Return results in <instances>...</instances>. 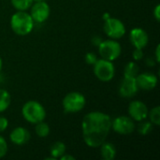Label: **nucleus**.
<instances>
[{
	"label": "nucleus",
	"mask_w": 160,
	"mask_h": 160,
	"mask_svg": "<svg viewBox=\"0 0 160 160\" xmlns=\"http://www.w3.org/2000/svg\"><path fill=\"white\" fill-rule=\"evenodd\" d=\"M139 87L136 82V78L124 77L119 85V95L126 98H130L136 96Z\"/></svg>",
	"instance_id": "obj_11"
},
{
	"label": "nucleus",
	"mask_w": 160,
	"mask_h": 160,
	"mask_svg": "<svg viewBox=\"0 0 160 160\" xmlns=\"http://www.w3.org/2000/svg\"><path fill=\"white\" fill-rule=\"evenodd\" d=\"M22 114L28 123L36 125L44 121L46 117V111L39 102L36 100H29L22 106Z\"/></svg>",
	"instance_id": "obj_3"
},
{
	"label": "nucleus",
	"mask_w": 160,
	"mask_h": 160,
	"mask_svg": "<svg viewBox=\"0 0 160 160\" xmlns=\"http://www.w3.org/2000/svg\"><path fill=\"white\" fill-rule=\"evenodd\" d=\"M1 69H2V59L0 57V72H1Z\"/></svg>",
	"instance_id": "obj_32"
},
{
	"label": "nucleus",
	"mask_w": 160,
	"mask_h": 160,
	"mask_svg": "<svg viewBox=\"0 0 160 160\" xmlns=\"http://www.w3.org/2000/svg\"><path fill=\"white\" fill-rule=\"evenodd\" d=\"M50 152L53 158H60L66 153V145L62 142H55L52 144Z\"/></svg>",
	"instance_id": "obj_16"
},
{
	"label": "nucleus",
	"mask_w": 160,
	"mask_h": 160,
	"mask_svg": "<svg viewBox=\"0 0 160 160\" xmlns=\"http://www.w3.org/2000/svg\"><path fill=\"white\" fill-rule=\"evenodd\" d=\"M11 4L17 10L25 11L32 6L33 0H11Z\"/></svg>",
	"instance_id": "obj_20"
},
{
	"label": "nucleus",
	"mask_w": 160,
	"mask_h": 160,
	"mask_svg": "<svg viewBox=\"0 0 160 160\" xmlns=\"http://www.w3.org/2000/svg\"><path fill=\"white\" fill-rule=\"evenodd\" d=\"M148 116L150 118V122L153 125L159 126L160 125V107L156 106L150 112H148Z\"/></svg>",
	"instance_id": "obj_21"
},
{
	"label": "nucleus",
	"mask_w": 160,
	"mask_h": 160,
	"mask_svg": "<svg viewBox=\"0 0 160 160\" xmlns=\"http://www.w3.org/2000/svg\"><path fill=\"white\" fill-rule=\"evenodd\" d=\"M94 73L99 81L110 82L114 77L115 68L112 61L103 58L98 59V61L94 64Z\"/></svg>",
	"instance_id": "obj_5"
},
{
	"label": "nucleus",
	"mask_w": 160,
	"mask_h": 160,
	"mask_svg": "<svg viewBox=\"0 0 160 160\" xmlns=\"http://www.w3.org/2000/svg\"><path fill=\"white\" fill-rule=\"evenodd\" d=\"M154 16H155L156 20H157L158 22H159L160 21V6L159 5H158V6L155 8V9H154Z\"/></svg>",
	"instance_id": "obj_27"
},
{
	"label": "nucleus",
	"mask_w": 160,
	"mask_h": 160,
	"mask_svg": "<svg viewBox=\"0 0 160 160\" xmlns=\"http://www.w3.org/2000/svg\"><path fill=\"white\" fill-rule=\"evenodd\" d=\"M148 108L142 101L134 100L128 106V114L134 121L141 122L145 120L148 116Z\"/></svg>",
	"instance_id": "obj_10"
},
{
	"label": "nucleus",
	"mask_w": 160,
	"mask_h": 160,
	"mask_svg": "<svg viewBox=\"0 0 160 160\" xmlns=\"http://www.w3.org/2000/svg\"><path fill=\"white\" fill-rule=\"evenodd\" d=\"M9 139L16 145H23L30 140V133L26 128L18 127L10 132Z\"/></svg>",
	"instance_id": "obj_14"
},
{
	"label": "nucleus",
	"mask_w": 160,
	"mask_h": 160,
	"mask_svg": "<svg viewBox=\"0 0 160 160\" xmlns=\"http://www.w3.org/2000/svg\"><path fill=\"white\" fill-rule=\"evenodd\" d=\"M143 57V52L142 49H139V48H135L134 52H133V59L136 61H139L141 59H142Z\"/></svg>",
	"instance_id": "obj_25"
},
{
	"label": "nucleus",
	"mask_w": 160,
	"mask_h": 160,
	"mask_svg": "<svg viewBox=\"0 0 160 160\" xmlns=\"http://www.w3.org/2000/svg\"><path fill=\"white\" fill-rule=\"evenodd\" d=\"M111 129L112 119L104 112H91L82 119V138L86 145L91 148L99 147L106 141Z\"/></svg>",
	"instance_id": "obj_1"
},
{
	"label": "nucleus",
	"mask_w": 160,
	"mask_h": 160,
	"mask_svg": "<svg viewBox=\"0 0 160 160\" xmlns=\"http://www.w3.org/2000/svg\"><path fill=\"white\" fill-rule=\"evenodd\" d=\"M136 128L134 120L126 115H121L112 120V129L121 135H128L134 132Z\"/></svg>",
	"instance_id": "obj_8"
},
{
	"label": "nucleus",
	"mask_w": 160,
	"mask_h": 160,
	"mask_svg": "<svg viewBox=\"0 0 160 160\" xmlns=\"http://www.w3.org/2000/svg\"><path fill=\"white\" fill-rule=\"evenodd\" d=\"M8 153V144L6 140L0 136V158H4Z\"/></svg>",
	"instance_id": "obj_23"
},
{
	"label": "nucleus",
	"mask_w": 160,
	"mask_h": 160,
	"mask_svg": "<svg viewBox=\"0 0 160 160\" xmlns=\"http://www.w3.org/2000/svg\"><path fill=\"white\" fill-rule=\"evenodd\" d=\"M41 1H45V0H33V2H41Z\"/></svg>",
	"instance_id": "obj_33"
},
{
	"label": "nucleus",
	"mask_w": 160,
	"mask_h": 160,
	"mask_svg": "<svg viewBox=\"0 0 160 160\" xmlns=\"http://www.w3.org/2000/svg\"><path fill=\"white\" fill-rule=\"evenodd\" d=\"M86 100L82 94L79 92L68 93L63 99V108L67 112L74 113L81 112L85 106Z\"/></svg>",
	"instance_id": "obj_6"
},
{
	"label": "nucleus",
	"mask_w": 160,
	"mask_h": 160,
	"mask_svg": "<svg viewBox=\"0 0 160 160\" xmlns=\"http://www.w3.org/2000/svg\"><path fill=\"white\" fill-rule=\"evenodd\" d=\"M30 8H31L30 15L34 22H43L50 16V12H51L50 6L45 1L35 2V4Z\"/></svg>",
	"instance_id": "obj_9"
},
{
	"label": "nucleus",
	"mask_w": 160,
	"mask_h": 160,
	"mask_svg": "<svg viewBox=\"0 0 160 160\" xmlns=\"http://www.w3.org/2000/svg\"><path fill=\"white\" fill-rule=\"evenodd\" d=\"M100 154L104 160H112L116 156V148L112 142H107L106 141L99 146Z\"/></svg>",
	"instance_id": "obj_15"
},
{
	"label": "nucleus",
	"mask_w": 160,
	"mask_h": 160,
	"mask_svg": "<svg viewBox=\"0 0 160 160\" xmlns=\"http://www.w3.org/2000/svg\"><path fill=\"white\" fill-rule=\"evenodd\" d=\"M98 47V52L101 56V58L113 61L117 59L122 52L121 45L119 42H117L115 39H108V40H102Z\"/></svg>",
	"instance_id": "obj_4"
},
{
	"label": "nucleus",
	"mask_w": 160,
	"mask_h": 160,
	"mask_svg": "<svg viewBox=\"0 0 160 160\" xmlns=\"http://www.w3.org/2000/svg\"><path fill=\"white\" fill-rule=\"evenodd\" d=\"M103 30L105 34L112 39H119L126 34V26L122 21L117 18H107L104 20Z\"/></svg>",
	"instance_id": "obj_7"
},
{
	"label": "nucleus",
	"mask_w": 160,
	"mask_h": 160,
	"mask_svg": "<svg viewBox=\"0 0 160 160\" xmlns=\"http://www.w3.org/2000/svg\"><path fill=\"white\" fill-rule=\"evenodd\" d=\"M10 95L7 90L0 89V112H5L10 105Z\"/></svg>",
	"instance_id": "obj_17"
},
{
	"label": "nucleus",
	"mask_w": 160,
	"mask_h": 160,
	"mask_svg": "<svg viewBox=\"0 0 160 160\" xmlns=\"http://www.w3.org/2000/svg\"><path fill=\"white\" fill-rule=\"evenodd\" d=\"M159 50H160V45L158 44V45L157 46V49H156V61H157V63H159V61H160Z\"/></svg>",
	"instance_id": "obj_29"
},
{
	"label": "nucleus",
	"mask_w": 160,
	"mask_h": 160,
	"mask_svg": "<svg viewBox=\"0 0 160 160\" xmlns=\"http://www.w3.org/2000/svg\"><path fill=\"white\" fill-rule=\"evenodd\" d=\"M8 119L3 116H0V133L4 132L8 128Z\"/></svg>",
	"instance_id": "obj_26"
},
{
	"label": "nucleus",
	"mask_w": 160,
	"mask_h": 160,
	"mask_svg": "<svg viewBox=\"0 0 160 160\" xmlns=\"http://www.w3.org/2000/svg\"><path fill=\"white\" fill-rule=\"evenodd\" d=\"M10 26L16 35L25 36L31 33L33 30L34 21L29 13L18 10L12 15L10 19Z\"/></svg>",
	"instance_id": "obj_2"
},
{
	"label": "nucleus",
	"mask_w": 160,
	"mask_h": 160,
	"mask_svg": "<svg viewBox=\"0 0 160 160\" xmlns=\"http://www.w3.org/2000/svg\"><path fill=\"white\" fill-rule=\"evenodd\" d=\"M139 74V67L135 62H129L125 67L124 71V77H129V78H136Z\"/></svg>",
	"instance_id": "obj_18"
},
{
	"label": "nucleus",
	"mask_w": 160,
	"mask_h": 160,
	"mask_svg": "<svg viewBox=\"0 0 160 160\" xmlns=\"http://www.w3.org/2000/svg\"><path fill=\"white\" fill-rule=\"evenodd\" d=\"M130 42L135 48L143 49L147 46L149 41V37L147 32L142 28H133L129 35Z\"/></svg>",
	"instance_id": "obj_13"
},
{
	"label": "nucleus",
	"mask_w": 160,
	"mask_h": 160,
	"mask_svg": "<svg viewBox=\"0 0 160 160\" xmlns=\"http://www.w3.org/2000/svg\"><path fill=\"white\" fill-rule=\"evenodd\" d=\"M146 61H147V65L150 66V67H154L156 65V63H157V61H155L153 58H148Z\"/></svg>",
	"instance_id": "obj_31"
},
{
	"label": "nucleus",
	"mask_w": 160,
	"mask_h": 160,
	"mask_svg": "<svg viewBox=\"0 0 160 160\" xmlns=\"http://www.w3.org/2000/svg\"><path fill=\"white\" fill-rule=\"evenodd\" d=\"M35 132L36 134L40 137V138H45L50 134V127L48 126V124L42 122H39L38 124H36V128H35Z\"/></svg>",
	"instance_id": "obj_19"
},
{
	"label": "nucleus",
	"mask_w": 160,
	"mask_h": 160,
	"mask_svg": "<svg viewBox=\"0 0 160 160\" xmlns=\"http://www.w3.org/2000/svg\"><path fill=\"white\" fill-rule=\"evenodd\" d=\"M136 82L139 89H142L145 91L153 90L158 84V77L149 72L138 74L136 77Z\"/></svg>",
	"instance_id": "obj_12"
},
{
	"label": "nucleus",
	"mask_w": 160,
	"mask_h": 160,
	"mask_svg": "<svg viewBox=\"0 0 160 160\" xmlns=\"http://www.w3.org/2000/svg\"><path fill=\"white\" fill-rule=\"evenodd\" d=\"M102 41V38H100V37H98V36H96V37H94L93 38V39H92V42H94V44L95 45H97V46H98L99 44H100V42Z\"/></svg>",
	"instance_id": "obj_28"
},
{
	"label": "nucleus",
	"mask_w": 160,
	"mask_h": 160,
	"mask_svg": "<svg viewBox=\"0 0 160 160\" xmlns=\"http://www.w3.org/2000/svg\"><path fill=\"white\" fill-rule=\"evenodd\" d=\"M60 159L61 160H75V158L74 157H72V156H70V155H63L61 158H60Z\"/></svg>",
	"instance_id": "obj_30"
},
{
	"label": "nucleus",
	"mask_w": 160,
	"mask_h": 160,
	"mask_svg": "<svg viewBox=\"0 0 160 160\" xmlns=\"http://www.w3.org/2000/svg\"><path fill=\"white\" fill-rule=\"evenodd\" d=\"M85 61L88 65L94 66V64L98 61V57L94 52H87L85 54Z\"/></svg>",
	"instance_id": "obj_24"
},
{
	"label": "nucleus",
	"mask_w": 160,
	"mask_h": 160,
	"mask_svg": "<svg viewBox=\"0 0 160 160\" xmlns=\"http://www.w3.org/2000/svg\"><path fill=\"white\" fill-rule=\"evenodd\" d=\"M153 130V124L150 121L142 120L138 126V131L142 135H147Z\"/></svg>",
	"instance_id": "obj_22"
}]
</instances>
